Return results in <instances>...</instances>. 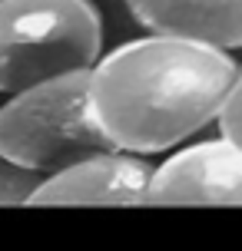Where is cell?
<instances>
[{"instance_id":"277c9868","label":"cell","mask_w":242,"mask_h":251,"mask_svg":"<svg viewBox=\"0 0 242 251\" xmlns=\"http://www.w3.org/2000/svg\"><path fill=\"white\" fill-rule=\"evenodd\" d=\"M146 205H242V149L232 139H206L156 165Z\"/></svg>"},{"instance_id":"5b68a950","label":"cell","mask_w":242,"mask_h":251,"mask_svg":"<svg viewBox=\"0 0 242 251\" xmlns=\"http://www.w3.org/2000/svg\"><path fill=\"white\" fill-rule=\"evenodd\" d=\"M153 172L140 152L106 149L47 176L30 205H146Z\"/></svg>"},{"instance_id":"ba28073f","label":"cell","mask_w":242,"mask_h":251,"mask_svg":"<svg viewBox=\"0 0 242 251\" xmlns=\"http://www.w3.org/2000/svg\"><path fill=\"white\" fill-rule=\"evenodd\" d=\"M219 132L242 149V66H239V76L232 83L229 96H226V106L219 113Z\"/></svg>"},{"instance_id":"8992f818","label":"cell","mask_w":242,"mask_h":251,"mask_svg":"<svg viewBox=\"0 0 242 251\" xmlns=\"http://www.w3.org/2000/svg\"><path fill=\"white\" fill-rule=\"evenodd\" d=\"M146 33L242 50V0H126Z\"/></svg>"},{"instance_id":"3957f363","label":"cell","mask_w":242,"mask_h":251,"mask_svg":"<svg viewBox=\"0 0 242 251\" xmlns=\"http://www.w3.org/2000/svg\"><path fill=\"white\" fill-rule=\"evenodd\" d=\"M103 24L90 0H0V93L93 70Z\"/></svg>"},{"instance_id":"52a82bcc","label":"cell","mask_w":242,"mask_h":251,"mask_svg":"<svg viewBox=\"0 0 242 251\" xmlns=\"http://www.w3.org/2000/svg\"><path fill=\"white\" fill-rule=\"evenodd\" d=\"M43 178H47L43 172L27 169L0 152V205H30Z\"/></svg>"},{"instance_id":"6da1fadb","label":"cell","mask_w":242,"mask_h":251,"mask_svg":"<svg viewBox=\"0 0 242 251\" xmlns=\"http://www.w3.org/2000/svg\"><path fill=\"white\" fill-rule=\"evenodd\" d=\"M236 76L232 50L150 33L93 63L90 102L116 149L153 155L219 123Z\"/></svg>"},{"instance_id":"7a4b0ae2","label":"cell","mask_w":242,"mask_h":251,"mask_svg":"<svg viewBox=\"0 0 242 251\" xmlns=\"http://www.w3.org/2000/svg\"><path fill=\"white\" fill-rule=\"evenodd\" d=\"M106 149H116V142L93 116L90 70L10 93L0 106V152L43 176Z\"/></svg>"}]
</instances>
